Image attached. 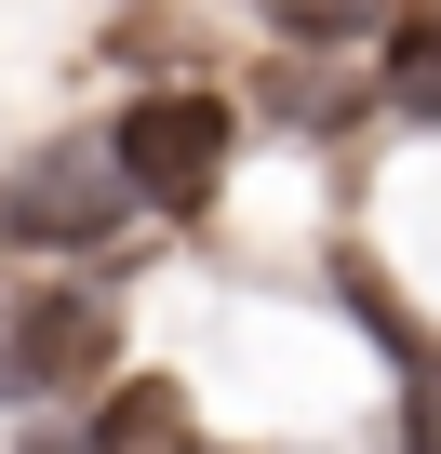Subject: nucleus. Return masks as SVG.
<instances>
[{
	"label": "nucleus",
	"instance_id": "423d86ee",
	"mask_svg": "<svg viewBox=\"0 0 441 454\" xmlns=\"http://www.w3.org/2000/svg\"><path fill=\"white\" fill-rule=\"evenodd\" d=\"M281 27H308V41H348V27H374V0H268Z\"/></svg>",
	"mask_w": 441,
	"mask_h": 454
},
{
	"label": "nucleus",
	"instance_id": "20e7f679",
	"mask_svg": "<svg viewBox=\"0 0 441 454\" xmlns=\"http://www.w3.org/2000/svg\"><path fill=\"white\" fill-rule=\"evenodd\" d=\"M94 427H107V441H174V427H187V401H174V387H121Z\"/></svg>",
	"mask_w": 441,
	"mask_h": 454
},
{
	"label": "nucleus",
	"instance_id": "f03ea898",
	"mask_svg": "<svg viewBox=\"0 0 441 454\" xmlns=\"http://www.w3.org/2000/svg\"><path fill=\"white\" fill-rule=\"evenodd\" d=\"M121 214H134L121 147H54V160H28L14 187H0V241H28V254H81V241H107Z\"/></svg>",
	"mask_w": 441,
	"mask_h": 454
},
{
	"label": "nucleus",
	"instance_id": "f257e3e1",
	"mask_svg": "<svg viewBox=\"0 0 441 454\" xmlns=\"http://www.w3.org/2000/svg\"><path fill=\"white\" fill-rule=\"evenodd\" d=\"M81 374H107V294L14 281V294H0V401H54Z\"/></svg>",
	"mask_w": 441,
	"mask_h": 454
},
{
	"label": "nucleus",
	"instance_id": "7ed1b4c3",
	"mask_svg": "<svg viewBox=\"0 0 441 454\" xmlns=\"http://www.w3.org/2000/svg\"><path fill=\"white\" fill-rule=\"evenodd\" d=\"M121 174H134V200H161V214H201L214 187H228V107L214 94H147V107H121Z\"/></svg>",
	"mask_w": 441,
	"mask_h": 454
},
{
	"label": "nucleus",
	"instance_id": "39448f33",
	"mask_svg": "<svg viewBox=\"0 0 441 454\" xmlns=\"http://www.w3.org/2000/svg\"><path fill=\"white\" fill-rule=\"evenodd\" d=\"M388 67H401V94H414V107H441V14H401Z\"/></svg>",
	"mask_w": 441,
	"mask_h": 454
}]
</instances>
